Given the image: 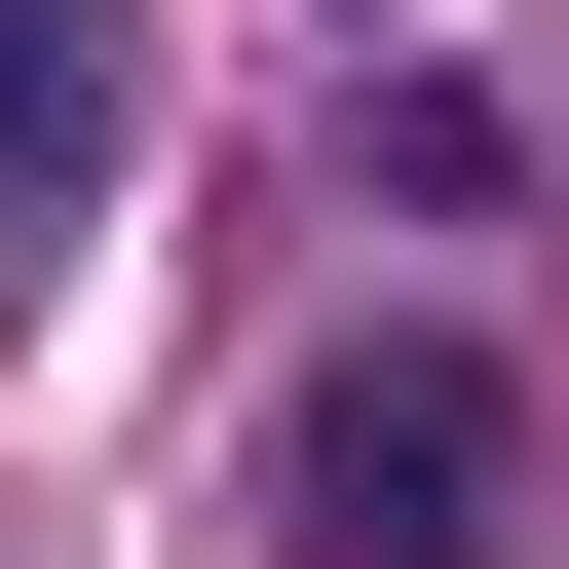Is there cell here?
<instances>
[{"instance_id":"2","label":"cell","mask_w":569,"mask_h":569,"mask_svg":"<svg viewBox=\"0 0 569 569\" xmlns=\"http://www.w3.org/2000/svg\"><path fill=\"white\" fill-rule=\"evenodd\" d=\"M77 114H114V0H0V190H77Z\"/></svg>"},{"instance_id":"1","label":"cell","mask_w":569,"mask_h":569,"mask_svg":"<svg viewBox=\"0 0 569 569\" xmlns=\"http://www.w3.org/2000/svg\"><path fill=\"white\" fill-rule=\"evenodd\" d=\"M531 531V342H342L305 418H266V569H493Z\"/></svg>"}]
</instances>
